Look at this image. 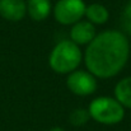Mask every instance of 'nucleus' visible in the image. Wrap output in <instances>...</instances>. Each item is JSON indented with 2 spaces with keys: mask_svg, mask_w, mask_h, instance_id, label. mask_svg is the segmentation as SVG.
I'll list each match as a JSON object with an SVG mask.
<instances>
[{
  "mask_svg": "<svg viewBox=\"0 0 131 131\" xmlns=\"http://www.w3.org/2000/svg\"><path fill=\"white\" fill-rule=\"evenodd\" d=\"M27 12L33 20H43L51 12L50 0H29L27 5Z\"/></svg>",
  "mask_w": 131,
  "mask_h": 131,
  "instance_id": "8",
  "label": "nucleus"
},
{
  "mask_svg": "<svg viewBox=\"0 0 131 131\" xmlns=\"http://www.w3.org/2000/svg\"><path fill=\"white\" fill-rule=\"evenodd\" d=\"M85 8L83 0H59L55 5L53 15L60 24H75L85 15Z\"/></svg>",
  "mask_w": 131,
  "mask_h": 131,
  "instance_id": "4",
  "label": "nucleus"
},
{
  "mask_svg": "<svg viewBox=\"0 0 131 131\" xmlns=\"http://www.w3.org/2000/svg\"><path fill=\"white\" fill-rule=\"evenodd\" d=\"M90 117L103 125H115L122 121L125 116L124 107L117 99L110 97H99L92 101L88 110Z\"/></svg>",
  "mask_w": 131,
  "mask_h": 131,
  "instance_id": "3",
  "label": "nucleus"
},
{
  "mask_svg": "<svg viewBox=\"0 0 131 131\" xmlns=\"http://www.w3.org/2000/svg\"><path fill=\"white\" fill-rule=\"evenodd\" d=\"M68 88L77 95L85 97L95 92L97 80L93 74L84 70H75L73 71L66 80Z\"/></svg>",
  "mask_w": 131,
  "mask_h": 131,
  "instance_id": "5",
  "label": "nucleus"
},
{
  "mask_svg": "<svg viewBox=\"0 0 131 131\" xmlns=\"http://www.w3.org/2000/svg\"><path fill=\"white\" fill-rule=\"evenodd\" d=\"M50 131H65V130H62L61 127H53V129H51Z\"/></svg>",
  "mask_w": 131,
  "mask_h": 131,
  "instance_id": "13",
  "label": "nucleus"
},
{
  "mask_svg": "<svg viewBox=\"0 0 131 131\" xmlns=\"http://www.w3.org/2000/svg\"><path fill=\"white\" fill-rule=\"evenodd\" d=\"M82 61V51L73 41H61L57 43L50 55V66L59 74L75 71Z\"/></svg>",
  "mask_w": 131,
  "mask_h": 131,
  "instance_id": "2",
  "label": "nucleus"
},
{
  "mask_svg": "<svg viewBox=\"0 0 131 131\" xmlns=\"http://www.w3.org/2000/svg\"><path fill=\"white\" fill-rule=\"evenodd\" d=\"M89 118H90V115L88 110H83V108L74 110L69 116V121L73 126H83L87 124Z\"/></svg>",
  "mask_w": 131,
  "mask_h": 131,
  "instance_id": "11",
  "label": "nucleus"
},
{
  "mask_svg": "<svg viewBox=\"0 0 131 131\" xmlns=\"http://www.w3.org/2000/svg\"><path fill=\"white\" fill-rule=\"evenodd\" d=\"M85 15L88 18V22H90L92 24H104L108 20L110 13L106 6L94 3L85 8Z\"/></svg>",
  "mask_w": 131,
  "mask_h": 131,
  "instance_id": "9",
  "label": "nucleus"
},
{
  "mask_svg": "<svg viewBox=\"0 0 131 131\" xmlns=\"http://www.w3.org/2000/svg\"><path fill=\"white\" fill-rule=\"evenodd\" d=\"M122 26H124V29L131 36V3L126 6L125 12H124V15H122Z\"/></svg>",
  "mask_w": 131,
  "mask_h": 131,
  "instance_id": "12",
  "label": "nucleus"
},
{
  "mask_svg": "<svg viewBox=\"0 0 131 131\" xmlns=\"http://www.w3.org/2000/svg\"><path fill=\"white\" fill-rule=\"evenodd\" d=\"M130 45L118 31H104L94 37L85 51V65L94 77L107 79L117 75L127 62Z\"/></svg>",
  "mask_w": 131,
  "mask_h": 131,
  "instance_id": "1",
  "label": "nucleus"
},
{
  "mask_svg": "<svg viewBox=\"0 0 131 131\" xmlns=\"http://www.w3.org/2000/svg\"><path fill=\"white\" fill-rule=\"evenodd\" d=\"M71 41L75 45H89L95 37V28L88 20L77 22L70 31Z\"/></svg>",
  "mask_w": 131,
  "mask_h": 131,
  "instance_id": "7",
  "label": "nucleus"
},
{
  "mask_svg": "<svg viewBox=\"0 0 131 131\" xmlns=\"http://www.w3.org/2000/svg\"><path fill=\"white\" fill-rule=\"evenodd\" d=\"M27 5L23 0H0V15L8 20L18 22L24 18Z\"/></svg>",
  "mask_w": 131,
  "mask_h": 131,
  "instance_id": "6",
  "label": "nucleus"
},
{
  "mask_svg": "<svg viewBox=\"0 0 131 131\" xmlns=\"http://www.w3.org/2000/svg\"><path fill=\"white\" fill-rule=\"evenodd\" d=\"M115 95L122 107L131 108V77H127L117 83L115 87Z\"/></svg>",
  "mask_w": 131,
  "mask_h": 131,
  "instance_id": "10",
  "label": "nucleus"
}]
</instances>
